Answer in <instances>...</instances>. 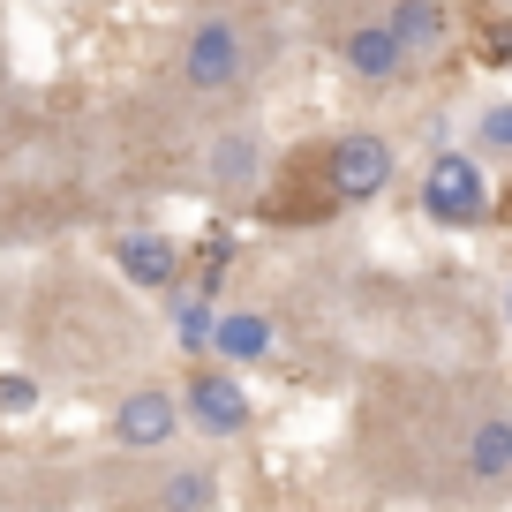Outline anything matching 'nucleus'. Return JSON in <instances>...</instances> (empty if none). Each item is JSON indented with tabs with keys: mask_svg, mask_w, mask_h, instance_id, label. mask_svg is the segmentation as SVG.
Here are the masks:
<instances>
[{
	"mask_svg": "<svg viewBox=\"0 0 512 512\" xmlns=\"http://www.w3.org/2000/svg\"><path fill=\"white\" fill-rule=\"evenodd\" d=\"M309 166H317V189L332 196V211H347V204H369V196L392 189L400 151L384 136H369V128H354V136H332L324 151H309Z\"/></svg>",
	"mask_w": 512,
	"mask_h": 512,
	"instance_id": "nucleus-1",
	"label": "nucleus"
},
{
	"mask_svg": "<svg viewBox=\"0 0 512 512\" xmlns=\"http://www.w3.org/2000/svg\"><path fill=\"white\" fill-rule=\"evenodd\" d=\"M422 219H437V226H482V219H490L482 159H467V151H437L430 174H422Z\"/></svg>",
	"mask_w": 512,
	"mask_h": 512,
	"instance_id": "nucleus-2",
	"label": "nucleus"
},
{
	"mask_svg": "<svg viewBox=\"0 0 512 512\" xmlns=\"http://www.w3.org/2000/svg\"><path fill=\"white\" fill-rule=\"evenodd\" d=\"M241 53H249L241 23H226V16L196 23L189 46H181V83H189V91H226V83L241 76Z\"/></svg>",
	"mask_w": 512,
	"mask_h": 512,
	"instance_id": "nucleus-3",
	"label": "nucleus"
},
{
	"mask_svg": "<svg viewBox=\"0 0 512 512\" xmlns=\"http://www.w3.org/2000/svg\"><path fill=\"white\" fill-rule=\"evenodd\" d=\"M189 422L204 437H241L249 430V392L234 369H196L189 377Z\"/></svg>",
	"mask_w": 512,
	"mask_h": 512,
	"instance_id": "nucleus-4",
	"label": "nucleus"
},
{
	"mask_svg": "<svg viewBox=\"0 0 512 512\" xmlns=\"http://www.w3.org/2000/svg\"><path fill=\"white\" fill-rule=\"evenodd\" d=\"M174 422H181V400H174V392H159V384H144V392H128V400L113 407V437H121V445H136V452L166 445V437H174Z\"/></svg>",
	"mask_w": 512,
	"mask_h": 512,
	"instance_id": "nucleus-5",
	"label": "nucleus"
},
{
	"mask_svg": "<svg viewBox=\"0 0 512 512\" xmlns=\"http://www.w3.org/2000/svg\"><path fill=\"white\" fill-rule=\"evenodd\" d=\"M460 467H467V482H512V415L505 407H490V415L467 422Z\"/></svg>",
	"mask_w": 512,
	"mask_h": 512,
	"instance_id": "nucleus-6",
	"label": "nucleus"
},
{
	"mask_svg": "<svg viewBox=\"0 0 512 512\" xmlns=\"http://www.w3.org/2000/svg\"><path fill=\"white\" fill-rule=\"evenodd\" d=\"M113 264H121L136 287H151V294H166V287L181 279V249H174L166 234H151V226H144V234H121V241H113Z\"/></svg>",
	"mask_w": 512,
	"mask_h": 512,
	"instance_id": "nucleus-7",
	"label": "nucleus"
},
{
	"mask_svg": "<svg viewBox=\"0 0 512 512\" xmlns=\"http://www.w3.org/2000/svg\"><path fill=\"white\" fill-rule=\"evenodd\" d=\"M339 53H347V68L362 83H392L407 68V46L392 38V23H354V31L339 38Z\"/></svg>",
	"mask_w": 512,
	"mask_h": 512,
	"instance_id": "nucleus-8",
	"label": "nucleus"
},
{
	"mask_svg": "<svg viewBox=\"0 0 512 512\" xmlns=\"http://www.w3.org/2000/svg\"><path fill=\"white\" fill-rule=\"evenodd\" d=\"M211 354H226V362H264V354H272V317H264V309H226V317H211Z\"/></svg>",
	"mask_w": 512,
	"mask_h": 512,
	"instance_id": "nucleus-9",
	"label": "nucleus"
},
{
	"mask_svg": "<svg viewBox=\"0 0 512 512\" xmlns=\"http://www.w3.org/2000/svg\"><path fill=\"white\" fill-rule=\"evenodd\" d=\"M384 23H392V38H400L407 53H437V46H445V31H452L445 0H400Z\"/></svg>",
	"mask_w": 512,
	"mask_h": 512,
	"instance_id": "nucleus-10",
	"label": "nucleus"
},
{
	"mask_svg": "<svg viewBox=\"0 0 512 512\" xmlns=\"http://www.w3.org/2000/svg\"><path fill=\"white\" fill-rule=\"evenodd\" d=\"M256 181V136H219V144H211V189H249Z\"/></svg>",
	"mask_w": 512,
	"mask_h": 512,
	"instance_id": "nucleus-11",
	"label": "nucleus"
},
{
	"mask_svg": "<svg viewBox=\"0 0 512 512\" xmlns=\"http://www.w3.org/2000/svg\"><path fill=\"white\" fill-rule=\"evenodd\" d=\"M159 512H211V475L204 467H181V475L159 490Z\"/></svg>",
	"mask_w": 512,
	"mask_h": 512,
	"instance_id": "nucleus-12",
	"label": "nucleus"
},
{
	"mask_svg": "<svg viewBox=\"0 0 512 512\" xmlns=\"http://www.w3.org/2000/svg\"><path fill=\"white\" fill-rule=\"evenodd\" d=\"M211 317H219V309H211V294H204V287H196L189 302L174 309V332H181V347H189V354H204V347H211Z\"/></svg>",
	"mask_w": 512,
	"mask_h": 512,
	"instance_id": "nucleus-13",
	"label": "nucleus"
},
{
	"mask_svg": "<svg viewBox=\"0 0 512 512\" xmlns=\"http://www.w3.org/2000/svg\"><path fill=\"white\" fill-rule=\"evenodd\" d=\"M475 144L490 151V159H512V98H505V106H482V113H475Z\"/></svg>",
	"mask_w": 512,
	"mask_h": 512,
	"instance_id": "nucleus-14",
	"label": "nucleus"
},
{
	"mask_svg": "<svg viewBox=\"0 0 512 512\" xmlns=\"http://www.w3.org/2000/svg\"><path fill=\"white\" fill-rule=\"evenodd\" d=\"M38 407V384L23 369H0V415H31Z\"/></svg>",
	"mask_w": 512,
	"mask_h": 512,
	"instance_id": "nucleus-15",
	"label": "nucleus"
},
{
	"mask_svg": "<svg viewBox=\"0 0 512 512\" xmlns=\"http://www.w3.org/2000/svg\"><path fill=\"white\" fill-rule=\"evenodd\" d=\"M482 61H512V23H482Z\"/></svg>",
	"mask_w": 512,
	"mask_h": 512,
	"instance_id": "nucleus-16",
	"label": "nucleus"
},
{
	"mask_svg": "<svg viewBox=\"0 0 512 512\" xmlns=\"http://www.w3.org/2000/svg\"><path fill=\"white\" fill-rule=\"evenodd\" d=\"M505 219H512V196H505Z\"/></svg>",
	"mask_w": 512,
	"mask_h": 512,
	"instance_id": "nucleus-17",
	"label": "nucleus"
}]
</instances>
